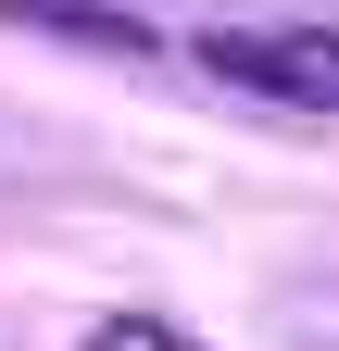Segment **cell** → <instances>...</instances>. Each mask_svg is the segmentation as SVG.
<instances>
[{"label": "cell", "mask_w": 339, "mask_h": 351, "mask_svg": "<svg viewBox=\"0 0 339 351\" xmlns=\"http://www.w3.org/2000/svg\"><path fill=\"white\" fill-rule=\"evenodd\" d=\"M0 25H38V38H89V51H163L151 25L101 13V0H0Z\"/></svg>", "instance_id": "7a4b0ae2"}, {"label": "cell", "mask_w": 339, "mask_h": 351, "mask_svg": "<svg viewBox=\"0 0 339 351\" xmlns=\"http://www.w3.org/2000/svg\"><path fill=\"white\" fill-rule=\"evenodd\" d=\"M201 63L277 113H339V38H251V25H201Z\"/></svg>", "instance_id": "6da1fadb"}, {"label": "cell", "mask_w": 339, "mask_h": 351, "mask_svg": "<svg viewBox=\"0 0 339 351\" xmlns=\"http://www.w3.org/2000/svg\"><path fill=\"white\" fill-rule=\"evenodd\" d=\"M75 351H201V339H189V326H163V314H101Z\"/></svg>", "instance_id": "3957f363"}]
</instances>
